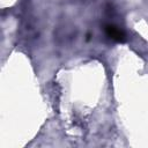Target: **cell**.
Returning <instances> with one entry per match:
<instances>
[{
  "label": "cell",
  "mask_w": 148,
  "mask_h": 148,
  "mask_svg": "<svg viewBox=\"0 0 148 148\" xmlns=\"http://www.w3.org/2000/svg\"><path fill=\"white\" fill-rule=\"evenodd\" d=\"M104 31H105V35L114 40V42H118V43H124L126 40V34L123 29H120L119 27L114 25V24H106L104 27Z\"/></svg>",
  "instance_id": "6da1fadb"
}]
</instances>
